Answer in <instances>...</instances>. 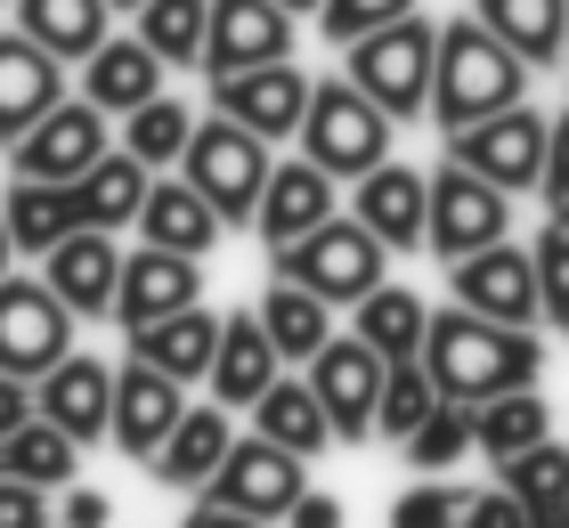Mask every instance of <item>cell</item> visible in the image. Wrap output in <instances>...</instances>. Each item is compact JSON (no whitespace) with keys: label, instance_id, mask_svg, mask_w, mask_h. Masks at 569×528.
I'll return each mask as SVG.
<instances>
[{"label":"cell","instance_id":"50","mask_svg":"<svg viewBox=\"0 0 569 528\" xmlns=\"http://www.w3.org/2000/svg\"><path fill=\"white\" fill-rule=\"evenodd\" d=\"M179 528H269V520H252V512H237V505H212V496H196V512L179 520Z\"/></svg>","mask_w":569,"mask_h":528},{"label":"cell","instance_id":"19","mask_svg":"<svg viewBox=\"0 0 569 528\" xmlns=\"http://www.w3.org/2000/svg\"><path fill=\"white\" fill-rule=\"evenodd\" d=\"M33 407L58 422V431H73L82 447H98V439L114 431V366H98V358H82V350H66V358L33 382Z\"/></svg>","mask_w":569,"mask_h":528},{"label":"cell","instance_id":"2","mask_svg":"<svg viewBox=\"0 0 569 528\" xmlns=\"http://www.w3.org/2000/svg\"><path fill=\"white\" fill-rule=\"evenodd\" d=\"M529 73L537 66L512 58L480 17H448V24H439V66H431V122L463 130L480 114H505V106L529 98Z\"/></svg>","mask_w":569,"mask_h":528},{"label":"cell","instance_id":"17","mask_svg":"<svg viewBox=\"0 0 569 528\" xmlns=\"http://www.w3.org/2000/svg\"><path fill=\"white\" fill-rule=\"evenodd\" d=\"M188 301H203V260L196 252H163V245L122 252V293H114L122 333H139V326H154V317H171Z\"/></svg>","mask_w":569,"mask_h":528},{"label":"cell","instance_id":"55","mask_svg":"<svg viewBox=\"0 0 569 528\" xmlns=\"http://www.w3.org/2000/svg\"><path fill=\"white\" fill-rule=\"evenodd\" d=\"M553 220H561V228H569V203H553Z\"/></svg>","mask_w":569,"mask_h":528},{"label":"cell","instance_id":"25","mask_svg":"<svg viewBox=\"0 0 569 528\" xmlns=\"http://www.w3.org/2000/svg\"><path fill=\"white\" fill-rule=\"evenodd\" d=\"M284 375V358H277V341L261 326V309H237V317H220V350H212V375H203V390H212L220 407H261V390Z\"/></svg>","mask_w":569,"mask_h":528},{"label":"cell","instance_id":"45","mask_svg":"<svg viewBox=\"0 0 569 528\" xmlns=\"http://www.w3.org/2000/svg\"><path fill=\"white\" fill-rule=\"evenodd\" d=\"M0 528H49V488L0 471Z\"/></svg>","mask_w":569,"mask_h":528},{"label":"cell","instance_id":"22","mask_svg":"<svg viewBox=\"0 0 569 528\" xmlns=\"http://www.w3.org/2000/svg\"><path fill=\"white\" fill-rule=\"evenodd\" d=\"M58 98H66V58H49L33 33H0V147H17Z\"/></svg>","mask_w":569,"mask_h":528},{"label":"cell","instance_id":"13","mask_svg":"<svg viewBox=\"0 0 569 528\" xmlns=\"http://www.w3.org/2000/svg\"><path fill=\"white\" fill-rule=\"evenodd\" d=\"M301 488H309V480H301V456H293V447L244 431L237 447H228V464L212 471V488H203V496H212V505H237V512H252V520H284Z\"/></svg>","mask_w":569,"mask_h":528},{"label":"cell","instance_id":"14","mask_svg":"<svg viewBox=\"0 0 569 528\" xmlns=\"http://www.w3.org/2000/svg\"><path fill=\"white\" fill-rule=\"evenodd\" d=\"M179 415H188V382H171L163 366H147L139 350L114 366V431H107V439L122 447V456H139V464H147L154 447L171 439V422H179Z\"/></svg>","mask_w":569,"mask_h":528},{"label":"cell","instance_id":"42","mask_svg":"<svg viewBox=\"0 0 569 528\" xmlns=\"http://www.w3.org/2000/svg\"><path fill=\"white\" fill-rule=\"evenodd\" d=\"M463 505H472V496H463L448 471H416V488L391 505V528H463Z\"/></svg>","mask_w":569,"mask_h":528},{"label":"cell","instance_id":"21","mask_svg":"<svg viewBox=\"0 0 569 528\" xmlns=\"http://www.w3.org/2000/svg\"><path fill=\"white\" fill-rule=\"evenodd\" d=\"M350 220H367L391 252H416L423 245V220H431V179L382 155L367 179H350Z\"/></svg>","mask_w":569,"mask_h":528},{"label":"cell","instance_id":"33","mask_svg":"<svg viewBox=\"0 0 569 528\" xmlns=\"http://www.w3.org/2000/svg\"><path fill=\"white\" fill-rule=\"evenodd\" d=\"M350 333L358 341H375L382 358H423V333H431V309H423V293H407V285H391L382 277L367 301H350Z\"/></svg>","mask_w":569,"mask_h":528},{"label":"cell","instance_id":"43","mask_svg":"<svg viewBox=\"0 0 569 528\" xmlns=\"http://www.w3.org/2000/svg\"><path fill=\"white\" fill-rule=\"evenodd\" d=\"M423 0H326L318 9V33L342 49V41H358V33H375V24H399V17H416Z\"/></svg>","mask_w":569,"mask_h":528},{"label":"cell","instance_id":"38","mask_svg":"<svg viewBox=\"0 0 569 528\" xmlns=\"http://www.w3.org/2000/svg\"><path fill=\"white\" fill-rule=\"evenodd\" d=\"M196 122H203V114H188V106L163 90V98H147L139 114H122V147H131L147 171H179V155H188Z\"/></svg>","mask_w":569,"mask_h":528},{"label":"cell","instance_id":"6","mask_svg":"<svg viewBox=\"0 0 569 528\" xmlns=\"http://www.w3.org/2000/svg\"><path fill=\"white\" fill-rule=\"evenodd\" d=\"M179 171L212 196V211H220L228 228H252V220H261V196H269V171H277V163H269V139H261V130H244L237 114H220V106H212V114L196 122L188 155H179Z\"/></svg>","mask_w":569,"mask_h":528},{"label":"cell","instance_id":"54","mask_svg":"<svg viewBox=\"0 0 569 528\" xmlns=\"http://www.w3.org/2000/svg\"><path fill=\"white\" fill-rule=\"evenodd\" d=\"M277 9H293V17H318V9H326V0H277Z\"/></svg>","mask_w":569,"mask_h":528},{"label":"cell","instance_id":"47","mask_svg":"<svg viewBox=\"0 0 569 528\" xmlns=\"http://www.w3.org/2000/svg\"><path fill=\"white\" fill-rule=\"evenodd\" d=\"M546 203H569V114H553V139H546Z\"/></svg>","mask_w":569,"mask_h":528},{"label":"cell","instance_id":"1","mask_svg":"<svg viewBox=\"0 0 569 528\" xmlns=\"http://www.w3.org/2000/svg\"><path fill=\"white\" fill-rule=\"evenodd\" d=\"M423 375L439 382V399H497V390H521L546 375V341H537V326H497V317L480 309H439L431 333H423Z\"/></svg>","mask_w":569,"mask_h":528},{"label":"cell","instance_id":"40","mask_svg":"<svg viewBox=\"0 0 569 528\" xmlns=\"http://www.w3.org/2000/svg\"><path fill=\"white\" fill-rule=\"evenodd\" d=\"M497 480L521 496L529 512H553V505H569V447L561 439H537V447H521V456L497 464Z\"/></svg>","mask_w":569,"mask_h":528},{"label":"cell","instance_id":"37","mask_svg":"<svg viewBox=\"0 0 569 528\" xmlns=\"http://www.w3.org/2000/svg\"><path fill=\"white\" fill-rule=\"evenodd\" d=\"M139 41L163 66H196L203 73V41H212V0H147L139 9Z\"/></svg>","mask_w":569,"mask_h":528},{"label":"cell","instance_id":"52","mask_svg":"<svg viewBox=\"0 0 569 528\" xmlns=\"http://www.w3.org/2000/svg\"><path fill=\"white\" fill-rule=\"evenodd\" d=\"M17 260H24V252H17V236H9V211H0V277H9Z\"/></svg>","mask_w":569,"mask_h":528},{"label":"cell","instance_id":"11","mask_svg":"<svg viewBox=\"0 0 569 528\" xmlns=\"http://www.w3.org/2000/svg\"><path fill=\"white\" fill-rule=\"evenodd\" d=\"M107 122H114V114H98L90 98H58V106H49V114L9 147V171H17V179H58V188H73V179H82L98 155L114 147Z\"/></svg>","mask_w":569,"mask_h":528},{"label":"cell","instance_id":"16","mask_svg":"<svg viewBox=\"0 0 569 528\" xmlns=\"http://www.w3.org/2000/svg\"><path fill=\"white\" fill-rule=\"evenodd\" d=\"M212 106L220 114H237L244 130H261V139H293L301 114H309V73L293 58H277V66H244V73H220L212 82Z\"/></svg>","mask_w":569,"mask_h":528},{"label":"cell","instance_id":"7","mask_svg":"<svg viewBox=\"0 0 569 528\" xmlns=\"http://www.w3.org/2000/svg\"><path fill=\"white\" fill-rule=\"evenodd\" d=\"M546 139H553V114H537L521 98V106H505V114H480V122L448 130V163L480 171L488 188H505V196H529V188H546Z\"/></svg>","mask_w":569,"mask_h":528},{"label":"cell","instance_id":"48","mask_svg":"<svg viewBox=\"0 0 569 528\" xmlns=\"http://www.w3.org/2000/svg\"><path fill=\"white\" fill-rule=\"evenodd\" d=\"M284 528H342V496L301 488V496H293V512H284Z\"/></svg>","mask_w":569,"mask_h":528},{"label":"cell","instance_id":"30","mask_svg":"<svg viewBox=\"0 0 569 528\" xmlns=\"http://www.w3.org/2000/svg\"><path fill=\"white\" fill-rule=\"evenodd\" d=\"M472 17L529 66H561L569 58V0H472Z\"/></svg>","mask_w":569,"mask_h":528},{"label":"cell","instance_id":"57","mask_svg":"<svg viewBox=\"0 0 569 528\" xmlns=\"http://www.w3.org/2000/svg\"><path fill=\"white\" fill-rule=\"evenodd\" d=\"M49 528H73V520H49Z\"/></svg>","mask_w":569,"mask_h":528},{"label":"cell","instance_id":"20","mask_svg":"<svg viewBox=\"0 0 569 528\" xmlns=\"http://www.w3.org/2000/svg\"><path fill=\"white\" fill-rule=\"evenodd\" d=\"M228 447H237V407H220V399H203V407H188L171 422V439L147 456V471L163 488H188V496H203L212 488V471L228 464Z\"/></svg>","mask_w":569,"mask_h":528},{"label":"cell","instance_id":"51","mask_svg":"<svg viewBox=\"0 0 569 528\" xmlns=\"http://www.w3.org/2000/svg\"><path fill=\"white\" fill-rule=\"evenodd\" d=\"M107 512H114V505H107L98 488H66V512H58V520H73V528H107Z\"/></svg>","mask_w":569,"mask_h":528},{"label":"cell","instance_id":"10","mask_svg":"<svg viewBox=\"0 0 569 528\" xmlns=\"http://www.w3.org/2000/svg\"><path fill=\"white\" fill-rule=\"evenodd\" d=\"M309 382H318V399L333 415V439L358 447V439H375V407H382V375H391V358L375 350V341H358V333H333L318 358L301 366Z\"/></svg>","mask_w":569,"mask_h":528},{"label":"cell","instance_id":"44","mask_svg":"<svg viewBox=\"0 0 569 528\" xmlns=\"http://www.w3.org/2000/svg\"><path fill=\"white\" fill-rule=\"evenodd\" d=\"M537 301H546V317L569 333V228L561 220H546V236H537Z\"/></svg>","mask_w":569,"mask_h":528},{"label":"cell","instance_id":"28","mask_svg":"<svg viewBox=\"0 0 569 528\" xmlns=\"http://www.w3.org/2000/svg\"><path fill=\"white\" fill-rule=\"evenodd\" d=\"M147 188H154V171L139 163L131 147H107L98 163L73 179V211H82V228H139V211H147Z\"/></svg>","mask_w":569,"mask_h":528},{"label":"cell","instance_id":"46","mask_svg":"<svg viewBox=\"0 0 569 528\" xmlns=\"http://www.w3.org/2000/svg\"><path fill=\"white\" fill-rule=\"evenodd\" d=\"M463 528H529V505L497 480V488H480L472 505H463Z\"/></svg>","mask_w":569,"mask_h":528},{"label":"cell","instance_id":"23","mask_svg":"<svg viewBox=\"0 0 569 528\" xmlns=\"http://www.w3.org/2000/svg\"><path fill=\"white\" fill-rule=\"evenodd\" d=\"M333 203H342V179L326 163H309V155H284L269 171V196H261L252 236H261V245H293V236H309L318 220H333Z\"/></svg>","mask_w":569,"mask_h":528},{"label":"cell","instance_id":"35","mask_svg":"<svg viewBox=\"0 0 569 528\" xmlns=\"http://www.w3.org/2000/svg\"><path fill=\"white\" fill-rule=\"evenodd\" d=\"M472 431H480V456L505 464V456H521V447L553 439V407H546V390H537V382H521V390L480 399V407H472Z\"/></svg>","mask_w":569,"mask_h":528},{"label":"cell","instance_id":"5","mask_svg":"<svg viewBox=\"0 0 569 528\" xmlns=\"http://www.w3.org/2000/svg\"><path fill=\"white\" fill-rule=\"evenodd\" d=\"M382 260H391V245L367 228V220H318L309 236H293V245H269V269L277 277H293V285H309L318 301H333V309H350V301H367L375 285H382Z\"/></svg>","mask_w":569,"mask_h":528},{"label":"cell","instance_id":"12","mask_svg":"<svg viewBox=\"0 0 569 528\" xmlns=\"http://www.w3.org/2000/svg\"><path fill=\"white\" fill-rule=\"evenodd\" d=\"M448 293L463 309H480V317H497V326H537L546 317V301H537V252L529 245H480V252H463L448 260Z\"/></svg>","mask_w":569,"mask_h":528},{"label":"cell","instance_id":"49","mask_svg":"<svg viewBox=\"0 0 569 528\" xmlns=\"http://www.w3.org/2000/svg\"><path fill=\"white\" fill-rule=\"evenodd\" d=\"M17 422H33V382H24V375H0V439H9Z\"/></svg>","mask_w":569,"mask_h":528},{"label":"cell","instance_id":"15","mask_svg":"<svg viewBox=\"0 0 569 528\" xmlns=\"http://www.w3.org/2000/svg\"><path fill=\"white\" fill-rule=\"evenodd\" d=\"M293 9L277 0H212V41H203V73H244V66H277L293 58Z\"/></svg>","mask_w":569,"mask_h":528},{"label":"cell","instance_id":"34","mask_svg":"<svg viewBox=\"0 0 569 528\" xmlns=\"http://www.w3.org/2000/svg\"><path fill=\"white\" fill-rule=\"evenodd\" d=\"M0 471H9V480H33V488H73L82 480V439L58 431V422L33 407V422H17V431L0 439Z\"/></svg>","mask_w":569,"mask_h":528},{"label":"cell","instance_id":"9","mask_svg":"<svg viewBox=\"0 0 569 528\" xmlns=\"http://www.w3.org/2000/svg\"><path fill=\"white\" fill-rule=\"evenodd\" d=\"M505 228H512V196L505 188H488V179L463 171V163H439V179H431V220H423V252L431 260H463V252L497 245Z\"/></svg>","mask_w":569,"mask_h":528},{"label":"cell","instance_id":"8","mask_svg":"<svg viewBox=\"0 0 569 528\" xmlns=\"http://www.w3.org/2000/svg\"><path fill=\"white\" fill-rule=\"evenodd\" d=\"M73 317L58 301V285L49 277H0V375H24V382H41L49 366H58L73 350Z\"/></svg>","mask_w":569,"mask_h":528},{"label":"cell","instance_id":"29","mask_svg":"<svg viewBox=\"0 0 569 528\" xmlns=\"http://www.w3.org/2000/svg\"><path fill=\"white\" fill-rule=\"evenodd\" d=\"M131 350H139L147 366H163L171 382H203V375H212V350H220V317L203 309V301H188V309H171V317H154V326H139Z\"/></svg>","mask_w":569,"mask_h":528},{"label":"cell","instance_id":"41","mask_svg":"<svg viewBox=\"0 0 569 528\" xmlns=\"http://www.w3.org/2000/svg\"><path fill=\"white\" fill-rule=\"evenodd\" d=\"M439 407V382L423 375V358H399L391 366V375H382V407H375V439H407V431H416V422Z\"/></svg>","mask_w":569,"mask_h":528},{"label":"cell","instance_id":"39","mask_svg":"<svg viewBox=\"0 0 569 528\" xmlns=\"http://www.w3.org/2000/svg\"><path fill=\"white\" fill-rule=\"evenodd\" d=\"M399 456L416 464V471H456L463 456H480V431H472V407L463 399H439L416 431L399 439Z\"/></svg>","mask_w":569,"mask_h":528},{"label":"cell","instance_id":"24","mask_svg":"<svg viewBox=\"0 0 569 528\" xmlns=\"http://www.w3.org/2000/svg\"><path fill=\"white\" fill-rule=\"evenodd\" d=\"M163 73H171V66L154 58L139 33H107V41L82 58V98L98 106V114L122 122V114H139L147 98H163Z\"/></svg>","mask_w":569,"mask_h":528},{"label":"cell","instance_id":"26","mask_svg":"<svg viewBox=\"0 0 569 528\" xmlns=\"http://www.w3.org/2000/svg\"><path fill=\"white\" fill-rule=\"evenodd\" d=\"M228 236V220L212 211V196L196 188L188 171H171V179H154L147 188V211H139V245H163V252H212Z\"/></svg>","mask_w":569,"mask_h":528},{"label":"cell","instance_id":"56","mask_svg":"<svg viewBox=\"0 0 569 528\" xmlns=\"http://www.w3.org/2000/svg\"><path fill=\"white\" fill-rule=\"evenodd\" d=\"M114 9H147V0H114Z\"/></svg>","mask_w":569,"mask_h":528},{"label":"cell","instance_id":"32","mask_svg":"<svg viewBox=\"0 0 569 528\" xmlns=\"http://www.w3.org/2000/svg\"><path fill=\"white\" fill-rule=\"evenodd\" d=\"M114 24V0H17V33H33L49 58L82 66Z\"/></svg>","mask_w":569,"mask_h":528},{"label":"cell","instance_id":"53","mask_svg":"<svg viewBox=\"0 0 569 528\" xmlns=\"http://www.w3.org/2000/svg\"><path fill=\"white\" fill-rule=\"evenodd\" d=\"M529 528H569V505H553V512H529Z\"/></svg>","mask_w":569,"mask_h":528},{"label":"cell","instance_id":"36","mask_svg":"<svg viewBox=\"0 0 569 528\" xmlns=\"http://www.w3.org/2000/svg\"><path fill=\"white\" fill-rule=\"evenodd\" d=\"M0 211H9V236L24 260H41L49 245H66L73 228H82V211H73V188H58V179H17L9 196H0Z\"/></svg>","mask_w":569,"mask_h":528},{"label":"cell","instance_id":"4","mask_svg":"<svg viewBox=\"0 0 569 528\" xmlns=\"http://www.w3.org/2000/svg\"><path fill=\"white\" fill-rule=\"evenodd\" d=\"M301 155L309 163H326L333 179H367L382 155H391L399 122L382 114V106L350 82V73H326V82H309V114H301Z\"/></svg>","mask_w":569,"mask_h":528},{"label":"cell","instance_id":"31","mask_svg":"<svg viewBox=\"0 0 569 528\" xmlns=\"http://www.w3.org/2000/svg\"><path fill=\"white\" fill-rule=\"evenodd\" d=\"M261 326H269V341H277L284 366H309L333 333H342V326H333V301H318V293L293 285V277H277L269 293H261Z\"/></svg>","mask_w":569,"mask_h":528},{"label":"cell","instance_id":"27","mask_svg":"<svg viewBox=\"0 0 569 528\" xmlns=\"http://www.w3.org/2000/svg\"><path fill=\"white\" fill-rule=\"evenodd\" d=\"M252 431L261 439H277V447H293V456L309 464V456H326V447H342L333 439V415H326V399H318V382L301 375H277L269 390H261V407H252Z\"/></svg>","mask_w":569,"mask_h":528},{"label":"cell","instance_id":"18","mask_svg":"<svg viewBox=\"0 0 569 528\" xmlns=\"http://www.w3.org/2000/svg\"><path fill=\"white\" fill-rule=\"evenodd\" d=\"M41 277L58 285V301L73 317H114V293H122V245H114V228H73L66 245L41 252Z\"/></svg>","mask_w":569,"mask_h":528},{"label":"cell","instance_id":"3","mask_svg":"<svg viewBox=\"0 0 569 528\" xmlns=\"http://www.w3.org/2000/svg\"><path fill=\"white\" fill-rule=\"evenodd\" d=\"M431 66H439V24L423 9L399 17V24H375V33H358V41H342V73L391 122L431 114Z\"/></svg>","mask_w":569,"mask_h":528}]
</instances>
